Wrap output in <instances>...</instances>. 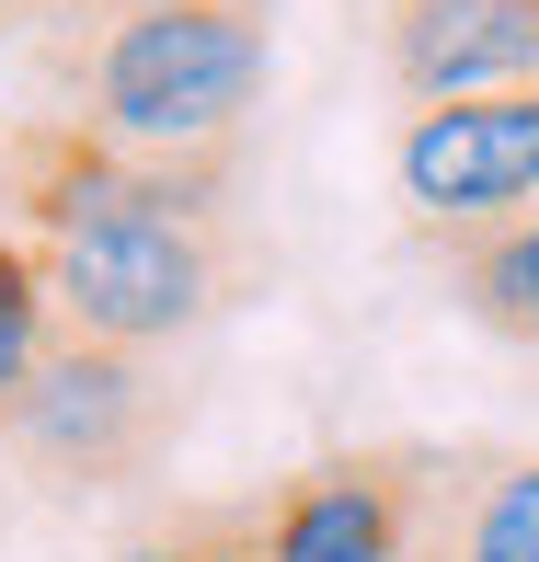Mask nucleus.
I'll return each mask as SVG.
<instances>
[{
  "instance_id": "nucleus-9",
  "label": "nucleus",
  "mask_w": 539,
  "mask_h": 562,
  "mask_svg": "<svg viewBox=\"0 0 539 562\" xmlns=\"http://www.w3.org/2000/svg\"><path fill=\"white\" fill-rule=\"evenodd\" d=\"M46 345H58V311H46V252L23 241V229H0V425H12V402L35 391Z\"/></svg>"
},
{
  "instance_id": "nucleus-6",
  "label": "nucleus",
  "mask_w": 539,
  "mask_h": 562,
  "mask_svg": "<svg viewBox=\"0 0 539 562\" xmlns=\"http://www.w3.org/2000/svg\"><path fill=\"white\" fill-rule=\"evenodd\" d=\"M379 81L391 104L539 92V0H379Z\"/></svg>"
},
{
  "instance_id": "nucleus-11",
  "label": "nucleus",
  "mask_w": 539,
  "mask_h": 562,
  "mask_svg": "<svg viewBox=\"0 0 539 562\" xmlns=\"http://www.w3.org/2000/svg\"><path fill=\"white\" fill-rule=\"evenodd\" d=\"M12 12H35V0H0V23H12Z\"/></svg>"
},
{
  "instance_id": "nucleus-8",
  "label": "nucleus",
  "mask_w": 539,
  "mask_h": 562,
  "mask_svg": "<svg viewBox=\"0 0 539 562\" xmlns=\"http://www.w3.org/2000/svg\"><path fill=\"white\" fill-rule=\"evenodd\" d=\"M115 562H265L252 494H172L115 540Z\"/></svg>"
},
{
  "instance_id": "nucleus-4",
  "label": "nucleus",
  "mask_w": 539,
  "mask_h": 562,
  "mask_svg": "<svg viewBox=\"0 0 539 562\" xmlns=\"http://www.w3.org/2000/svg\"><path fill=\"white\" fill-rule=\"evenodd\" d=\"M391 184L425 252L539 218V92H459L391 126Z\"/></svg>"
},
{
  "instance_id": "nucleus-7",
  "label": "nucleus",
  "mask_w": 539,
  "mask_h": 562,
  "mask_svg": "<svg viewBox=\"0 0 539 562\" xmlns=\"http://www.w3.org/2000/svg\"><path fill=\"white\" fill-rule=\"evenodd\" d=\"M436 265H448V299L482 322V334H505V345L539 356V218L482 229V241H448Z\"/></svg>"
},
{
  "instance_id": "nucleus-1",
  "label": "nucleus",
  "mask_w": 539,
  "mask_h": 562,
  "mask_svg": "<svg viewBox=\"0 0 539 562\" xmlns=\"http://www.w3.org/2000/svg\"><path fill=\"white\" fill-rule=\"evenodd\" d=\"M35 81H46V115L104 138L115 161L229 195L242 184V126L276 81V12L265 0H184V12L46 23Z\"/></svg>"
},
{
  "instance_id": "nucleus-10",
  "label": "nucleus",
  "mask_w": 539,
  "mask_h": 562,
  "mask_svg": "<svg viewBox=\"0 0 539 562\" xmlns=\"http://www.w3.org/2000/svg\"><path fill=\"white\" fill-rule=\"evenodd\" d=\"M104 12H184V0H35V23H104Z\"/></svg>"
},
{
  "instance_id": "nucleus-5",
  "label": "nucleus",
  "mask_w": 539,
  "mask_h": 562,
  "mask_svg": "<svg viewBox=\"0 0 539 562\" xmlns=\"http://www.w3.org/2000/svg\"><path fill=\"white\" fill-rule=\"evenodd\" d=\"M425 482H436L425 437H368V448L299 459V471H276L265 494H252L265 562H402Z\"/></svg>"
},
{
  "instance_id": "nucleus-2",
  "label": "nucleus",
  "mask_w": 539,
  "mask_h": 562,
  "mask_svg": "<svg viewBox=\"0 0 539 562\" xmlns=\"http://www.w3.org/2000/svg\"><path fill=\"white\" fill-rule=\"evenodd\" d=\"M35 252H46L58 334L115 345V356H172L252 288L242 218H207V207H126V218H92V229L35 241Z\"/></svg>"
},
{
  "instance_id": "nucleus-3",
  "label": "nucleus",
  "mask_w": 539,
  "mask_h": 562,
  "mask_svg": "<svg viewBox=\"0 0 539 562\" xmlns=\"http://www.w3.org/2000/svg\"><path fill=\"white\" fill-rule=\"evenodd\" d=\"M184 425V391H172L161 356H115V345H81L58 334L35 368V391L12 402L0 448H12L23 482L46 494H115V482H149Z\"/></svg>"
}]
</instances>
